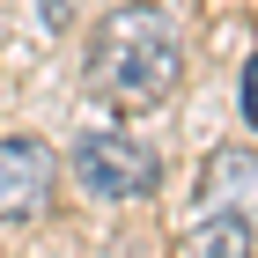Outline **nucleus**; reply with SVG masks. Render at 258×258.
<instances>
[{
	"instance_id": "obj_1",
	"label": "nucleus",
	"mask_w": 258,
	"mask_h": 258,
	"mask_svg": "<svg viewBox=\"0 0 258 258\" xmlns=\"http://www.w3.org/2000/svg\"><path fill=\"white\" fill-rule=\"evenodd\" d=\"M184 74V44H177V22L162 15L155 0H133V8H111L89 44V81L111 111H155L170 103Z\"/></svg>"
},
{
	"instance_id": "obj_2",
	"label": "nucleus",
	"mask_w": 258,
	"mask_h": 258,
	"mask_svg": "<svg viewBox=\"0 0 258 258\" xmlns=\"http://www.w3.org/2000/svg\"><path fill=\"white\" fill-rule=\"evenodd\" d=\"M155 177H162V162L140 148L133 133H111V125H96V133H81L74 140V184L89 199H140V192H155Z\"/></svg>"
},
{
	"instance_id": "obj_3",
	"label": "nucleus",
	"mask_w": 258,
	"mask_h": 258,
	"mask_svg": "<svg viewBox=\"0 0 258 258\" xmlns=\"http://www.w3.org/2000/svg\"><path fill=\"white\" fill-rule=\"evenodd\" d=\"M52 148L44 140H30V133H15V140H0V221H30L52 199Z\"/></svg>"
},
{
	"instance_id": "obj_4",
	"label": "nucleus",
	"mask_w": 258,
	"mask_h": 258,
	"mask_svg": "<svg viewBox=\"0 0 258 258\" xmlns=\"http://www.w3.org/2000/svg\"><path fill=\"white\" fill-rule=\"evenodd\" d=\"M199 214H229L258 229V155L251 148H214L199 170Z\"/></svg>"
},
{
	"instance_id": "obj_5",
	"label": "nucleus",
	"mask_w": 258,
	"mask_h": 258,
	"mask_svg": "<svg viewBox=\"0 0 258 258\" xmlns=\"http://www.w3.org/2000/svg\"><path fill=\"white\" fill-rule=\"evenodd\" d=\"M184 258H251V229L229 214H199L184 236Z\"/></svg>"
},
{
	"instance_id": "obj_6",
	"label": "nucleus",
	"mask_w": 258,
	"mask_h": 258,
	"mask_svg": "<svg viewBox=\"0 0 258 258\" xmlns=\"http://www.w3.org/2000/svg\"><path fill=\"white\" fill-rule=\"evenodd\" d=\"M243 118L258 125V52H251V67H243Z\"/></svg>"
}]
</instances>
